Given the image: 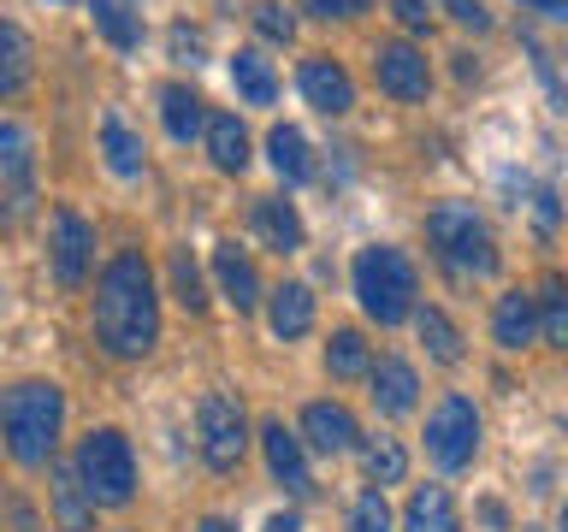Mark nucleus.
Listing matches in <instances>:
<instances>
[{
    "mask_svg": "<svg viewBox=\"0 0 568 532\" xmlns=\"http://www.w3.org/2000/svg\"><path fill=\"white\" fill-rule=\"evenodd\" d=\"M0 225H7V207H0Z\"/></svg>",
    "mask_w": 568,
    "mask_h": 532,
    "instance_id": "nucleus-45",
    "label": "nucleus"
},
{
    "mask_svg": "<svg viewBox=\"0 0 568 532\" xmlns=\"http://www.w3.org/2000/svg\"><path fill=\"white\" fill-rule=\"evenodd\" d=\"M12 526H18V532H48V526L36 521V514H30L24 503H12Z\"/></svg>",
    "mask_w": 568,
    "mask_h": 532,
    "instance_id": "nucleus-40",
    "label": "nucleus"
},
{
    "mask_svg": "<svg viewBox=\"0 0 568 532\" xmlns=\"http://www.w3.org/2000/svg\"><path fill=\"white\" fill-rule=\"evenodd\" d=\"M326 367H332V379H362V372H373L367 361V337L362 331H332V344H326Z\"/></svg>",
    "mask_w": 568,
    "mask_h": 532,
    "instance_id": "nucleus-30",
    "label": "nucleus"
},
{
    "mask_svg": "<svg viewBox=\"0 0 568 532\" xmlns=\"http://www.w3.org/2000/svg\"><path fill=\"white\" fill-rule=\"evenodd\" d=\"M207 154H213V166L237 177L248 166V131L237 124V113H207Z\"/></svg>",
    "mask_w": 568,
    "mask_h": 532,
    "instance_id": "nucleus-24",
    "label": "nucleus"
},
{
    "mask_svg": "<svg viewBox=\"0 0 568 532\" xmlns=\"http://www.w3.org/2000/svg\"><path fill=\"white\" fill-rule=\"evenodd\" d=\"M142 154H149V149H142V136L113 113V106H106V113H101V160H106V172H113V177H142Z\"/></svg>",
    "mask_w": 568,
    "mask_h": 532,
    "instance_id": "nucleus-22",
    "label": "nucleus"
},
{
    "mask_svg": "<svg viewBox=\"0 0 568 532\" xmlns=\"http://www.w3.org/2000/svg\"><path fill=\"white\" fill-rule=\"evenodd\" d=\"M302 12H314V18H355L367 7V0H296Z\"/></svg>",
    "mask_w": 568,
    "mask_h": 532,
    "instance_id": "nucleus-37",
    "label": "nucleus"
},
{
    "mask_svg": "<svg viewBox=\"0 0 568 532\" xmlns=\"http://www.w3.org/2000/svg\"><path fill=\"white\" fill-rule=\"evenodd\" d=\"M390 12H397L408 30H426V24H433V12H426V0H397V7H390Z\"/></svg>",
    "mask_w": 568,
    "mask_h": 532,
    "instance_id": "nucleus-38",
    "label": "nucleus"
},
{
    "mask_svg": "<svg viewBox=\"0 0 568 532\" xmlns=\"http://www.w3.org/2000/svg\"><path fill=\"white\" fill-rule=\"evenodd\" d=\"M266 326H273V337H308L314 331V290L308 284H278L273 301H266Z\"/></svg>",
    "mask_w": 568,
    "mask_h": 532,
    "instance_id": "nucleus-20",
    "label": "nucleus"
},
{
    "mask_svg": "<svg viewBox=\"0 0 568 532\" xmlns=\"http://www.w3.org/2000/svg\"><path fill=\"white\" fill-rule=\"evenodd\" d=\"M415 331H420V344H426L433 361H444V367L462 361V331H456V319L444 308H415Z\"/></svg>",
    "mask_w": 568,
    "mask_h": 532,
    "instance_id": "nucleus-29",
    "label": "nucleus"
},
{
    "mask_svg": "<svg viewBox=\"0 0 568 532\" xmlns=\"http://www.w3.org/2000/svg\"><path fill=\"white\" fill-rule=\"evenodd\" d=\"M491 337H497V349H527L539 337V301L527 290H504L491 308Z\"/></svg>",
    "mask_w": 568,
    "mask_h": 532,
    "instance_id": "nucleus-15",
    "label": "nucleus"
},
{
    "mask_svg": "<svg viewBox=\"0 0 568 532\" xmlns=\"http://www.w3.org/2000/svg\"><path fill=\"white\" fill-rule=\"evenodd\" d=\"M355 296H362V314L379 319V326H403L415 319V296H420V278H415V260L390 243H373L355 255Z\"/></svg>",
    "mask_w": 568,
    "mask_h": 532,
    "instance_id": "nucleus-3",
    "label": "nucleus"
},
{
    "mask_svg": "<svg viewBox=\"0 0 568 532\" xmlns=\"http://www.w3.org/2000/svg\"><path fill=\"white\" fill-rule=\"evenodd\" d=\"M53 479V526L60 532H89L95 526V497L83 491L78 468H48Z\"/></svg>",
    "mask_w": 568,
    "mask_h": 532,
    "instance_id": "nucleus-19",
    "label": "nucleus"
},
{
    "mask_svg": "<svg viewBox=\"0 0 568 532\" xmlns=\"http://www.w3.org/2000/svg\"><path fill=\"white\" fill-rule=\"evenodd\" d=\"M195 432H202V456L213 473H237V461L248 450V420L243 402L225 397V390H207L202 408H195Z\"/></svg>",
    "mask_w": 568,
    "mask_h": 532,
    "instance_id": "nucleus-7",
    "label": "nucleus"
},
{
    "mask_svg": "<svg viewBox=\"0 0 568 532\" xmlns=\"http://www.w3.org/2000/svg\"><path fill=\"white\" fill-rule=\"evenodd\" d=\"M78 479L83 491L95 497V509H124L136 497V450L119 426H95L83 443H78Z\"/></svg>",
    "mask_w": 568,
    "mask_h": 532,
    "instance_id": "nucleus-5",
    "label": "nucleus"
},
{
    "mask_svg": "<svg viewBox=\"0 0 568 532\" xmlns=\"http://www.w3.org/2000/svg\"><path fill=\"white\" fill-rule=\"evenodd\" d=\"M166 48H172V60L178 65H202V30H190V24H172V35H166Z\"/></svg>",
    "mask_w": 568,
    "mask_h": 532,
    "instance_id": "nucleus-35",
    "label": "nucleus"
},
{
    "mask_svg": "<svg viewBox=\"0 0 568 532\" xmlns=\"http://www.w3.org/2000/svg\"><path fill=\"white\" fill-rule=\"evenodd\" d=\"M444 12H450L456 24H468V30H491V12L479 7V0H444Z\"/></svg>",
    "mask_w": 568,
    "mask_h": 532,
    "instance_id": "nucleus-36",
    "label": "nucleus"
},
{
    "mask_svg": "<svg viewBox=\"0 0 568 532\" xmlns=\"http://www.w3.org/2000/svg\"><path fill=\"white\" fill-rule=\"evenodd\" d=\"M95 337L113 361H142L160 344V290L142 248H119L95 278Z\"/></svg>",
    "mask_w": 568,
    "mask_h": 532,
    "instance_id": "nucleus-1",
    "label": "nucleus"
},
{
    "mask_svg": "<svg viewBox=\"0 0 568 532\" xmlns=\"http://www.w3.org/2000/svg\"><path fill=\"white\" fill-rule=\"evenodd\" d=\"M36 78V42L24 35V24H12V18H0V95H24Z\"/></svg>",
    "mask_w": 568,
    "mask_h": 532,
    "instance_id": "nucleus-18",
    "label": "nucleus"
},
{
    "mask_svg": "<svg viewBox=\"0 0 568 532\" xmlns=\"http://www.w3.org/2000/svg\"><path fill=\"white\" fill-rule=\"evenodd\" d=\"M255 30L266 35V42H291V35H296V18L284 12L278 0H261V7H255Z\"/></svg>",
    "mask_w": 568,
    "mask_h": 532,
    "instance_id": "nucleus-34",
    "label": "nucleus"
},
{
    "mask_svg": "<svg viewBox=\"0 0 568 532\" xmlns=\"http://www.w3.org/2000/svg\"><path fill=\"white\" fill-rule=\"evenodd\" d=\"M373 78H379V89L390 101H426V89H433V65H426L420 48L385 42L379 53H373Z\"/></svg>",
    "mask_w": 568,
    "mask_h": 532,
    "instance_id": "nucleus-9",
    "label": "nucleus"
},
{
    "mask_svg": "<svg viewBox=\"0 0 568 532\" xmlns=\"http://www.w3.org/2000/svg\"><path fill=\"white\" fill-rule=\"evenodd\" d=\"M557 532H568V503H562V521H557Z\"/></svg>",
    "mask_w": 568,
    "mask_h": 532,
    "instance_id": "nucleus-44",
    "label": "nucleus"
},
{
    "mask_svg": "<svg viewBox=\"0 0 568 532\" xmlns=\"http://www.w3.org/2000/svg\"><path fill=\"white\" fill-rule=\"evenodd\" d=\"M261 450H266V468L273 479L291 497H314V473H308V450H302V438L291 432L284 420H266L261 426Z\"/></svg>",
    "mask_w": 568,
    "mask_h": 532,
    "instance_id": "nucleus-10",
    "label": "nucleus"
},
{
    "mask_svg": "<svg viewBox=\"0 0 568 532\" xmlns=\"http://www.w3.org/2000/svg\"><path fill=\"white\" fill-rule=\"evenodd\" d=\"M248 219H255V237L273 248V255H296V248L308 243V225H302V213L284 202V195H261Z\"/></svg>",
    "mask_w": 568,
    "mask_h": 532,
    "instance_id": "nucleus-13",
    "label": "nucleus"
},
{
    "mask_svg": "<svg viewBox=\"0 0 568 532\" xmlns=\"http://www.w3.org/2000/svg\"><path fill=\"white\" fill-rule=\"evenodd\" d=\"M89 18H95V30L119 53H136L142 48V18L131 12V0H89Z\"/></svg>",
    "mask_w": 568,
    "mask_h": 532,
    "instance_id": "nucleus-26",
    "label": "nucleus"
},
{
    "mask_svg": "<svg viewBox=\"0 0 568 532\" xmlns=\"http://www.w3.org/2000/svg\"><path fill=\"white\" fill-rule=\"evenodd\" d=\"M302 95H308L314 113H326V119H344L349 106H355V83H349V71L326 60V53H314V60H302Z\"/></svg>",
    "mask_w": 568,
    "mask_h": 532,
    "instance_id": "nucleus-11",
    "label": "nucleus"
},
{
    "mask_svg": "<svg viewBox=\"0 0 568 532\" xmlns=\"http://www.w3.org/2000/svg\"><path fill=\"white\" fill-rule=\"evenodd\" d=\"M550 225H557V195H539V231H550Z\"/></svg>",
    "mask_w": 568,
    "mask_h": 532,
    "instance_id": "nucleus-42",
    "label": "nucleus"
},
{
    "mask_svg": "<svg viewBox=\"0 0 568 532\" xmlns=\"http://www.w3.org/2000/svg\"><path fill=\"white\" fill-rule=\"evenodd\" d=\"M160 124H166L172 142L207 136V101L195 95L190 83H166V89H160Z\"/></svg>",
    "mask_w": 568,
    "mask_h": 532,
    "instance_id": "nucleus-17",
    "label": "nucleus"
},
{
    "mask_svg": "<svg viewBox=\"0 0 568 532\" xmlns=\"http://www.w3.org/2000/svg\"><path fill=\"white\" fill-rule=\"evenodd\" d=\"M349 532H390V503H385V491H379V485L355 497V509H349Z\"/></svg>",
    "mask_w": 568,
    "mask_h": 532,
    "instance_id": "nucleus-33",
    "label": "nucleus"
},
{
    "mask_svg": "<svg viewBox=\"0 0 568 532\" xmlns=\"http://www.w3.org/2000/svg\"><path fill=\"white\" fill-rule=\"evenodd\" d=\"M355 415L344 402H308L302 408V443H314L320 456H344V450H355Z\"/></svg>",
    "mask_w": 568,
    "mask_h": 532,
    "instance_id": "nucleus-12",
    "label": "nucleus"
},
{
    "mask_svg": "<svg viewBox=\"0 0 568 532\" xmlns=\"http://www.w3.org/2000/svg\"><path fill=\"white\" fill-rule=\"evenodd\" d=\"M539 337L550 349H568V278L562 273H545V284H539Z\"/></svg>",
    "mask_w": 568,
    "mask_h": 532,
    "instance_id": "nucleus-27",
    "label": "nucleus"
},
{
    "mask_svg": "<svg viewBox=\"0 0 568 532\" xmlns=\"http://www.w3.org/2000/svg\"><path fill=\"white\" fill-rule=\"evenodd\" d=\"M426 243H433V255L444 260V273H456V278H486L497 266L491 231L468 202H438L426 213Z\"/></svg>",
    "mask_w": 568,
    "mask_h": 532,
    "instance_id": "nucleus-4",
    "label": "nucleus"
},
{
    "mask_svg": "<svg viewBox=\"0 0 568 532\" xmlns=\"http://www.w3.org/2000/svg\"><path fill=\"white\" fill-rule=\"evenodd\" d=\"M195 532H237V526H231V521H220V514H207V521L195 526Z\"/></svg>",
    "mask_w": 568,
    "mask_h": 532,
    "instance_id": "nucleus-43",
    "label": "nucleus"
},
{
    "mask_svg": "<svg viewBox=\"0 0 568 532\" xmlns=\"http://www.w3.org/2000/svg\"><path fill=\"white\" fill-rule=\"evenodd\" d=\"M172 290H178V301H184L190 314L207 308V290H202V273H195L190 248H172Z\"/></svg>",
    "mask_w": 568,
    "mask_h": 532,
    "instance_id": "nucleus-32",
    "label": "nucleus"
},
{
    "mask_svg": "<svg viewBox=\"0 0 568 532\" xmlns=\"http://www.w3.org/2000/svg\"><path fill=\"white\" fill-rule=\"evenodd\" d=\"M266 532H302V514L284 509V514H273V521H266Z\"/></svg>",
    "mask_w": 568,
    "mask_h": 532,
    "instance_id": "nucleus-41",
    "label": "nucleus"
},
{
    "mask_svg": "<svg viewBox=\"0 0 568 532\" xmlns=\"http://www.w3.org/2000/svg\"><path fill=\"white\" fill-rule=\"evenodd\" d=\"M367 379H373V408H379L385 420H397V415H408V408L420 402V379H415V367H408L403 355H385Z\"/></svg>",
    "mask_w": 568,
    "mask_h": 532,
    "instance_id": "nucleus-14",
    "label": "nucleus"
},
{
    "mask_svg": "<svg viewBox=\"0 0 568 532\" xmlns=\"http://www.w3.org/2000/svg\"><path fill=\"white\" fill-rule=\"evenodd\" d=\"M0 172H7L12 190H30V172H36V142L18 119H0Z\"/></svg>",
    "mask_w": 568,
    "mask_h": 532,
    "instance_id": "nucleus-28",
    "label": "nucleus"
},
{
    "mask_svg": "<svg viewBox=\"0 0 568 532\" xmlns=\"http://www.w3.org/2000/svg\"><path fill=\"white\" fill-rule=\"evenodd\" d=\"M403 532H462L456 497L444 485H415V497L403 509Z\"/></svg>",
    "mask_w": 568,
    "mask_h": 532,
    "instance_id": "nucleus-21",
    "label": "nucleus"
},
{
    "mask_svg": "<svg viewBox=\"0 0 568 532\" xmlns=\"http://www.w3.org/2000/svg\"><path fill=\"white\" fill-rule=\"evenodd\" d=\"M426 456L438 461V473L474 468V456H479V408L462 397V390H450V397L426 415Z\"/></svg>",
    "mask_w": 568,
    "mask_h": 532,
    "instance_id": "nucleus-6",
    "label": "nucleus"
},
{
    "mask_svg": "<svg viewBox=\"0 0 568 532\" xmlns=\"http://www.w3.org/2000/svg\"><path fill=\"white\" fill-rule=\"evenodd\" d=\"M266 160H273V172L284 177V184H308L314 177L308 136H302L296 124H273V131H266Z\"/></svg>",
    "mask_w": 568,
    "mask_h": 532,
    "instance_id": "nucleus-23",
    "label": "nucleus"
},
{
    "mask_svg": "<svg viewBox=\"0 0 568 532\" xmlns=\"http://www.w3.org/2000/svg\"><path fill=\"white\" fill-rule=\"evenodd\" d=\"M231 83H237V95H243L248 106H273V101H278V78H273V65H266L255 48H237V53H231Z\"/></svg>",
    "mask_w": 568,
    "mask_h": 532,
    "instance_id": "nucleus-25",
    "label": "nucleus"
},
{
    "mask_svg": "<svg viewBox=\"0 0 568 532\" xmlns=\"http://www.w3.org/2000/svg\"><path fill=\"white\" fill-rule=\"evenodd\" d=\"M408 473V456H403V443L397 438H373L367 443V479H373V485H397V479Z\"/></svg>",
    "mask_w": 568,
    "mask_h": 532,
    "instance_id": "nucleus-31",
    "label": "nucleus"
},
{
    "mask_svg": "<svg viewBox=\"0 0 568 532\" xmlns=\"http://www.w3.org/2000/svg\"><path fill=\"white\" fill-rule=\"evenodd\" d=\"M213 278H220V290H225V301L237 314H248L261 301V278H255V260L243 255L237 243H220L213 248Z\"/></svg>",
    "mask_w": 568,
    "mask_h": 532,
    "instance_id": "nucleus-16",
    "label": "nucleus"
},
{
    "mask_svg": "<svg viewBox=\"0 0 568 532\" xmlns=\"http://www.w3.org/2000/svg\"><path fill=\"white\" fill-rule=\"evenodd\" d=\"M521 7H532V12H545V18H557V24H568V0H521Z\"/></svg>",
    "mask_w": 568,
    "mask_h": 532,
    "instance_id": "nucleus-39",
    "label": "nucleus"
},
{
    "mask_svg": "<svg viewBox=\"0 0 568 532\" xmlns=\"http://www.w3.org/2000/svg\"><path fill=\"white\" fill-rule=\"evenodd\" d=\"M48 255H53V278L60 290H83L89 266H95V225L71 207H53V237H48Z\"/></svg>",
    "mask_w": 568,
    "mask_h": 532,
    "instance_id": "nucleus-8",
    "label": "nucleus"
},
{
    "mask_svg": "<svg viewBox=\"0 0 568 532\" xmlns=\"http://www.w3.org/2000/svg\"><path fill=\"white\" fill-rule=\"evenodd\" d=\"M65 432V390L53 379H18L0 390V443L18 468H48Z\"/></svg>",
    "mask_w": 568,
    "mask_h": 532,
    "instance_id": "nucleus-2",
    "label": "nucleus"
}]
</instances>
